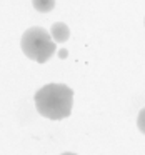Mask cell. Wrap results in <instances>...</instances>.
Instances as JSON below:
<instances>
[{
    "label": "cell",
    "instance_id": "obj_4",
    "mask_svg": "<svg viewBox=\"0 0 145 155\" xmlns=\"http://www.w3.org/2000/svg\"><path fill=\"white\" fill-rule=\"evenodd\" d=\"M32 5L40 14H48L55 8V0H32Z\"/></svg>",
    "mask_w": 145,
    "mask_h": 155
},
{
    "label": "cell",
    "instance_id": "obj_7",
    "mask_svg": "<svg viewBox=\"0 0 145 155\" xmlns=\"http://www.w3.org/2000/svg\"><path fill=\"white\" fill-rule=\"evenodd\" d=\"M62 155H77V153H72V152H65V153H62Z\"/></svg>",
    "mask_w": 145,
    "mask_h": 155
},
{
    "label": "cell",
    "instance_id": "obj_6",
    "mask_svg": "<svg viewBox=\"0 0 145 155\" xmlns=\"http://www.w3.org/2000/svg\"><path fill=\"white\" fill-rule=\"evenodd\" d=\"M60 57H62V58H65V57H67V52L62 50V52H60Z\"/></svg>",
    "mask_w": 145,
    "mask_h": 155
},
{
    "label": "cell",
    "instance_id": "obj_1",
    "mask_svg": "<svg viewBox=\"0 0 145 155\" xmlns=\"http://www.w3.org/2000/svg\"><path fill=\"white\" fill-rule=\"evenodd\" d=\"M74 105V90L65 84H47L35 94L37 112L50 120L67 118Z\"/></svg>",
    "mask_w": 145,
    "mask_h": 155
},
{
    "label": "cell",
    "instance_id": "obj_5",
    "mask_svg": "<svg viewBox=\"0 0 145 155\" xmlns=\"http://www.w3.org/2000/svg\"><path fill=\"white\" fill-rule=\"evenodd\" d=\"M137 125H138V130L145 135V107L140 110L138 114V118H137Z\"/></svg>",
    "mask_w": 145,
    "mask_h": 155
},
{
    "label": "cell",
    "instance_id": "obj_3",
    "mask_svg": "<svg viewBox=\"0 0 145 155\" xmlns=\"http://www.w3.org/2000/svg\"><path fill=\"white\" fill-rule=\"evenodd\" d=\"M50 35L57 44H64V42H67L68 37H70V28H68V25L64 24V22H55L50 27Z\"/></svg>",
    "mask_w": 145,
    "mask_h": 155
},
{
    "label": "cell",
    "instance_id": "obj_2",
    "mask_svg": "<svg viewBox=\"0 0 145 155\" xmlns=\"http://www.w3.org/2000/svg\"><path fill=\"white\" fill-rule=\"evenodd\" d=\"M22 52L30 60L37 64H45L52 58V55L57 50V42L52 38L50 32L42 27H30L24 32L20 40Z\"/></svg>",
    "mask_w": 145,
    "mask_h": 155
}]
</instances>
